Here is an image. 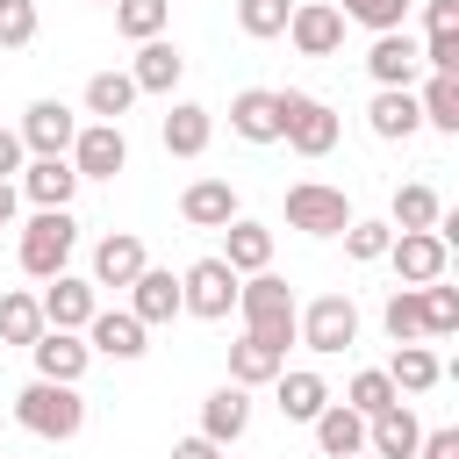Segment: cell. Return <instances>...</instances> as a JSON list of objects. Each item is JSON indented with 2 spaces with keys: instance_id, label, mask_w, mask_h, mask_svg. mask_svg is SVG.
<instances>
[{
  "instance_id": "1",
  "label": "cell",
  "mask_w": 459,
  "mask_h": 459,
  "mask_svg": "<svg viewBox=\"0 0 459 459\" xmlns=\"http://www.w3.org/2000/svg\"><path fill=\"white\" fill-rule=\"evenodd\" d=\"M14 423H22L29 437H43V445H72V437L86 430V394H79L72 380H29V387L14 394Z\"/></svg>"
},
{
  "instance_id": "2",
  "label": "cell",
  "mask_w": 459,
  "mask_h": 459,
  "mask_svg": "<svg viewBox=\"0 0 459 459\" xmlns=\"http://www.w3.org/2000/svg\"><path fill=\"white\" fill-rule=\"evenodd\" d=\"M294 287L265 265V273H244L237 280V316H244V330L251 337H265V344H294Z\"/></svg>"
},
{
  "instance_id": "3",
  "label": "cell",
  "mask_w": 459,
  "mask_h": 459,
  "mask_svg": "<svg viewBox=\"0 0 459 459\" xmlns=\"http://www.w3.org/2000/svg\"><path fill=\"white\" fill-rule=\"evenodd\" d=\"M337 136H344V122L330 115V100H316L301 86H280V143L294 158H330Z\"/></svg>"
},
{
  "instance_id": "4",
  "label": "cell",
  "mask_w": 459,
  "mask_h": 459,
  "mask_svg": "<svg viewBox=\"0 0 459 459\" xmlns=\"http://www.w3.org/2000/svg\"><path fill=\"white\" fill-rule=\"evenodd\" d=\"M72 244H79L72 208H36V215L22 222V237H14V265H22L29 280H50V273H65Z\"/></svg>"
},
{
  "instance_id": "5",
  "label": "cell",
  "mask_w": 459,
  "mask_h": 459,
  "mask_svg": "<svg viewBox=\"0 0 459 459\" xmlns=\"http://www.w3.org/2000/svg\"><path fill=\"white\" fill-rule=\"evenodd\" d=\"M294 344H308L316 359H337L359 344V301L351 294H316L308 308H294Z\"/></svg>"
},
{
  "instance_id": "6",
  "label": "cell",
  "mask_w": 459,
  "mask_h": 459,
  "mask_svg": "<svg viewBox=\"0 0 459 459\" xmlns=\"http://www.w3.org/2000/svg\"><path fill=\"white\" fill-rule=\"evenodd\" d=\"M179 316H201V323H230L237 316V273L222 258H194L179 273Z\"/></svg>"
},
{
  "instance_id": "7",
  "label": "cell",
  "mask_w": 459,
  "mask_h": 459,
  "mask_svg": "<svg viewBox=\"0 0 459 459\" xmlns=\"http://www.w3.org/2000/svg\"><path fill=\"white\" fill-rule=\"evenodd\" d=\"M344 222H351L344 186H323V179H294V186H287V230H301V237H337Z\"/></svg>"
},
{
  "instance_id": "8",
  "label": "cell",
  "mask_w": 459,
  "mask_h": 459,
  "mask_svg": "<svg viewBox=\"0 0 459 459\" xmlns=\"http://www.w3.org/2000/svg\"><path fill=\"white\" fill-rule=\"evenodd\" d=\"M14 136H22V151H29V158H65V151H72V136H79V115H72L65 100H50V93H43V100H29V108H22Z\"/></svg>"
},
{
  "instance_id": "9",
  "label": "cell",
  "mask_w": 459,
  "mask_h": 459,
  "mask_svg": "<svg viewBox=\"0 0 459 459\" xmlns=\"http://www.w3.org/2000/svg\"><path fill=\"white\" fill-rule=\"evenodd\" d=\"M65 158L79 179H115V172H129V136H122V122H79Z\"/></svg>"
},
{
  "instance_id": "10",
  "label": "cell",
  "mask_w": 459,
  "mask_h": 459,
  "mask_svg": "<svg viewBox=\"0 0 459 459\" xmlns=\"http://www.w3.org/2000/svg\"><path fill=\"white\" fill-rule=\"evenodd\" d=\"M387 265L402 273V287H423V280H445V265H452V244H445L437 230H394V244H387Z\"/></svg>"
},
{
  "instance_id": "11",
  "label": "cell",
  "mask_w": 459,
  "mask_h": 459,
  "mask_svg": "<svg viewBox=\"0 0 459 459\" xmlns=\"http://www.w3.org/2000/svg\"><path fill=\"white\" fill-rule=\"evenodd\" d=\"M36 308H43V323H50V330H86V323H93V308H100V287H93V280H79V273H50V280H43V294H36Z\"/></svg>"
},
{
  "instance_id": "12",
  "label": "cell",
  "mask_w": 459,
  "mask_h": 459,
  "mask_svg": "<svg viewBox=\"0 0 459 459\" xmlns=\"http://www.w3.org/2000/svg\"><path fill=\"white\" fill-rule=\"evenodd\" d=\"M287 43H294L301 57H337V50H344V14H337V0H301V7L287 14Z\"/></svg>"
},
{
  "instance_id": "13",
  "label": "cell",
  "mask_w": 459,
  "mask_h": 459,
  "mask_svg": "<svg viewBox=\"0 0 459 459\" xmlns=\"http://www.w3.org/2000/svg\"><path fill=\"white\" fill-rule=\"evenodd\" d=\"M366 79L373 86H416L423 79V43L409 29H380L373 50H366Z\"/></svg>"
},
{
  "instance_id": "14",
  "label": "cell",
  "mask_w": 459,
  "mask_h": 459,
  "mask_svg": "<svg viewBox=\"0 0 459 459\" xmlns=\"http://www.w3.org/2000/svg\"><path fill=\"white\" fill-rule=\"evenodd\" d=\"M29 359H36V380H86V366H93V344L79 337V330H36V344H29Z\"/></svg>"
},
{
  "instance_id": "15",
  "label": "cell",
  "mask_w": 459,
  "mask_h": 459,
  "mask_svg": "<svg viewBox=\"0 0 459 459\" xmlns=\"http://www.w3.org/2000/svg\"><path fill=\"white\" fill-rule=\"evenodd\" d=\"M79 337L93 344V359H122V366L151 351V330H143V323H136L129 308H93V323H86Z\"/></svg>"
},
{
  "instance_id": "16",
  "label": "cell",
  "mask_w": 459,
  "mask_h": 459,
  "mask_svg": "<svg viewBox=\"0 0 459 459\" xmlns=\"http://www.w3.org/2000/svg\"><path fill=\"white\" fill-rule=\"evenodd\" d=\"M366 129L380 143H409L423 129V108H416V86H373V108H366Z\"/></svg>"
},
{
  "instance_id": "17",
  "label": "cell",
  "mask_w": 459,
  "mask_h": 459,
  "mask_svg": "<svg viewBox=\"0 0 459 459\" xmlns=\"http://www.w3.org/2000/svg\"><path fill=\"white\" fill-rule=\"evenodd\" d=\"M14 186H22L29 208H72L79 172H72V158H29V165L14 172Z\"/></svg>"
},
{
  "instance_id": "18",
  "label": "cell",
  "mask_w": 459,
  "mask_h": 459,
  "mask_svg": "<svg viewBox=\"0 0 459 459\" xmlns=\"http://www.w3.org/2000/svg\"><path fill=\"white\" fill-rule=\"evenodd\" d=\"M237 215H244V201H237L230 179H194V186L179 194V222H186V230H222V222H237Z\"/></svg>"
},
{
  "instance_id": "19",
  "label": "cell",
  "mask_w": 459,
  "mask_h": 459,
  "mask_svg": "<svg viewBox=\"0 0 459 459\" xmlns=\"http://www.w3.org/2000/svg\"><path fill=\"white\" fill-rule=\"evenodd\" d=\"M129 316H136L143 330L172 323V316H179V273H165V265H143V273L129 280Z\"/></svg>"
},
{
  "instance_id": "20",
  "label": "cell",
  "mask_w": 459,
  "mask_h": 459,
  "mask_svg": "<svg viewBox=\"0 0 459 459\" xmlns=\"http://www.w3.org/2000/svg\"><path fill=\"white\" fill-rule=\"evenodd\" d=\"M416 445H423V423H416L409 402L366 416V452H373V459H416Z\"/></svg>"
},
{
  "instance_id": "21",
  "label": "cell",
  "mask_w": 459,
  "mask_h": 459,
  "mask_svg": "<svg viewBox=\"0 0 459 459\" xmlns=\"http://www.w3.org/2000/svg\"><path fill=\"white\" fill-rule=\"evenodd\" d=\"M129 79H136V93H165V100H172V86L186 79V57H179V43H165V36L136 43V57H129Z\"/></svg>"
},
{
  "instance_id": "22",
  "label": "cell",
  "mask_w": 459,
  "mask_h": 459,
  "mask_svg": "<svg viewBox=\"0 0 459 459\" xmlns=\"http://www.w3.org/2000/svg\"><path fill=\"white\" fill-rule=\"evenodd\" d=\"M230 136L244 143H280V93L273 86H244L230 100Z\"/></svg>"
},
{
  "instance_id": "23",
  "label": "cell",
  "mask_w": 459,
  "mask_h": 459,
  "mask_svg": "<svg viewBox=\"0 0 459 459\" xmlns=\"http://www.w3.org/2000/svg\"><path fill=\"white\" fill-rule=\"evenodd\" d=\"M158 136H165V151H172V158H201V151L215 143V115H208L201 100H172V108H165V122H158Z\"/></svg>"
},
{
  "instance_id": "24",
  "label": "cell",
  "mask_w": 459,
  "mask_h": 459,
  "mask_svg": "<svg viewBox=\"0 0 459 459\" xmlns=\"http://www.w3.org/2000/svg\"><path fill=\"white\" fill-rule=\"evenodd\" d=\"M215 258H222L237 280H244V273H265V265H273V230L251 222V215H237V222H222V251H215Z\"/></svg>"
},
{
  "instance_id": "25",
  "label": "cell",
  "mask_w": 459,
  "mask_h": 459,
  "mask_svg": "<svg viewBox=\"0 0 459 459\" xmlns=\"http://www.w3.org/2000/svg\"><path fill=\"white\" fill-rule=\"evenodd\" d=\"M143 265H151V258H143V237H136V230H108V237L93 244V287H129Z\"/></svg>"
},
{
  "instance_id": "26",
  "label": "cell",
  "mask_w": 459,
  "mask_h": 459,
  "mask_svg": "<svg viewBox=\"0 0 459 459\" xmlns=\"http://www.w3.org/2000/svg\"><path fill=\"white\" fill-rule=\"evenodd\" d=\"M244 430H251V387L222 380V387L201 402V437H215V445H237Z\"/></svg>"
},
{
  "instance_id": "27",
  "label": "cell",
  "mask_w": 459,
  "mask_h": 459,
  "mask_svg": "<svg viewBox=\"0 0 459 459\" xmlns=\"http://www.w3.org/2000/svg\"><path fill=\"white\" fill-rule=\"evenodd\" d=\"M280 373H287V344H265V337H251V330L230 344V380H237V387H273Z\"/></svg>"
},
{
  "instance_id": "28",
  "label": "cell",
  "mask_w": 459,
  "mask_h": 459,
  "mask_svg": "<svg viewBox=\"0 0 459 459\" xmlns=\"http://www.w3.org/2000/svg\"><path fill=\"white\" fill-rule=\"evenodd\" d=\"M316 430V445H323V459H351V452H366V416L351 409V402H323V416L308 423Z\"/></svg>"
},
{
  "instance_id": "29",
  "label": "cell",
  "mask_w": 459,
  "mask_h": 459,
  "mask_svg": "<svg viewBox=\"0 0 459 459\" xmlns=\"http://www.w3.org/2000/svg\"><path fill=\"white\" fill-rule=\"evenodd\" d=\"M380 373L394 380V394H430V387L445 380V359H437L430 344H394V359H387Z\"/></svg>"
},
{
  "instance_id": "30",
  "label": "cell",
  "mask_w": 459,
  "mask_h": 459,
  "mask_svg": "<svg viewBox=\"0 0 459 459\" xmlns=\"http://www.w3.org/2000/svg\"><path fill=\"white\" fill-rule=\"evenodd\" d=\"M273 394H280V416H287V423H316V416H323V402H330V380H323V373H308V366H294V373H280V380H273Z\"/></svg>"
},
{
  "instance_id": "31",
  "label": "cell",
  "mask_w": 459,
  "mask_h": 459,
  "mask_svg": "<svg viewBox=\"0 0 459 459\" xmlns=\"http://www.w3.org/2000/svg\"><path fill=\"white\" fill-rule=\"evenodd\" d=\"M416 108H423V129L459 136V72H423L416 79Z\"/></svg>"
},
{
  "instance_id": "32",
  "label": "cell",
  "mask_w": 459,
  "mask_h": 459,
  "mask_svg": "<svg viewBox=\"0 0 459 459\" xmlns=\"http://www.w3.org/2000/svg\"><path fill=\"white\" fill-rule=\"evenodd\" d=\"M136 108V79L129 72H93L86 79V122H122Z\"/></svg>"
},
{
  "instance_id": "33",
  "label": "cell",
  "mask_w": 459,
  "mask_h": 459,
  "mask_svg": "<svg viewBox=\"0 0 459 459\" xmlns=\"http://www.w3.org/2000/svg\"><path fill=\"white\" fill-rule=\"evenodd\" d=\"M437 215H445V201H437V186H423V179L394 186V201H387V222H394V230H430Z\"/></svg>"
},
{
  "instance_id": "34",
  "label": "cell",
  "mask_w": 459,
  "mask_h": 459,
  "mask_svg": "<svg viewBox=\"0 0 459 459\" xmlns=\"http://www.w3.org/2000/svg\"><path fill=\"white\" fill-rule=\"evenodd\" d=\"M36 330H43V308H36V294L29 287H7L0 294V344H36Z\"/></svg>"
},
{
  "instance_id": "35",
  "label": "cell",
  "mask_w": 459,
  "mask_h": 459,
  "mask_svg": "<svg viewBox=\"0 0 459 459\" xmlns=\"http://www.w3.org/2000/svg\"><path fill=\"white\" fill-rule=\"evenodd\" d=\"M337 237H344V258H351V265H380V258H387V244H394V222L351 215V222H344Z\"/></svg>"
},
{
  "instance_id": "36",
  "label": "cell",
  "mask_w": 459,
  "mask_h": 459,
  "mask_svg": "<svg viewBox=\"0 0 459 459\" xmlns=\"http://www.w3.org/2000/svg\"><path fill=\"white\" fill-rule=\"evenodd\" d=\"M380 323H387L394 344H430V337H423V294H416V287H394V294L380 301Z\"/></svg>"
},
{
  "instance_id": "37",
  "label": "cell",
  "mask_w": 459,
  "mask_h": 459,
  "mask_svg": "<svg viewBox=\"0 0 459 459\" xmlns=\"http://www.w3.org/2000/svg\"><path fill=\"white\" fill-rule=\"evenodd\" d=\"M165 22H172V0H115V29H122L129 43L165 36Z\"/></svg>"
},
{
  "instance_id": "38",
  "label": "cell",
  "mask_w": 459,
  "mask_h": 459,
  "mask_svg": "<svg viewBox=\"0 0 459 459\" xmlns=\"http://www.w3.org/2000/svg\"><path fill=\"white\" fill-rule=\"evenodd\" d=\"M287 14H294V0H237V29H244L251 43L287 36Z\"/></svg>"
},
{
  "instance_id": "39",
  "label": "cell",
  "mask_w": 459,
  "mask_h": 459,
  "mask_svg": "<svg viewBox=\"0 0 459 459\" xmlns=\"http://www.w3.org/2000/svg\"><path fill=\"white\" fill-rule=\"evenodd\" d=\"M416 294H423V337H452V330H459V287L423 280Z\"/></svg>"
},
{
  "instance_id": "40",
  "label": "cell",
  "mask_w": 459,
  "mask_h": 459,
  "mask_svg": "<svg viewBox=\"0 0 459 459\" xmlns=\"http://www.w3.org/2000/svg\"><path fill=\"white\" fill-rule=\"evenodd\" d=\"M344 402H351L359 416H380V409H394L402 394H394V380H387L380 366H366V373H351V387H344Z\"/></svg>"
},
{
  "instance_id": "41",
  "label": "cell",
  "mask_w": 459,
  "mask_h": 459,
  "mask_svg": "<svg viewBox=\"0 0 459 459\" xmlns=\"http://www.w3.org/2000/svg\"><path fill=\"white\" fill-rule=\"evenodd\" d=\"M36 29H43L36 0H0V50H29V43H36Z\"/></svg>"
},
{
  "instance_id": "42",
  "label": "cell",
  "mask_w": 459,
  "mask_h": 459,
  "mask_svg": "<svg viewBox=\"0 0 459 459\" xmlns=\"http://www.w3.org/2000/svg\"><path fill=\"white\" fill-rule=\"evenodd\" d=\"M337 14L380 36V29H402V22H409V0H337Z\"/></svg>"
},
{
  "instance_id": "43",
  "label": "cell",
  "mask_w": 459,
  "mask_h": 459,
  "mask_svg": "<svg viewBox=\"0 0 459 459\" xmlns=\"http://www.w3.org/2000/svg\"><path fill=\"white\" fill-rule=\"evenodd\" d=\"M423 72H459V29H423Z\"/></svg>"
},
{
  "instance_id": "44",
  "label": "cell",
  "mask_w": 459,
  "mask_h": 459,
  "mask_svg": "<svg viewBox=\"0 0 459 459\" xmlns=\"http://www.w3.org/2000/svg\"><path fill=\"white\" fill-rule=\"evenodd\" d=\"M416 459H459V430H423Z\"/></svg>"
},
{
  "instance_id": "45",
  "label": "cell",
  "mask_w": 459,
  "mask_h": 459,
  "mask_svg": "<svg viewBox=\"0 0 459 459\" xmlns=\"http://www.w3.org/2000/svg\"><path fill=\"white\" fill-rule=\"evenodd\" d=\"M22 165H29V151H22V136H14V129H0V179H14Z\"/></svg>"
},
{
  "instance_id": "46",
  "label": "cell",
  "mask_w": 459,
  "mask_h": 459,
  "mask_svg": "<svg viewBox=\"0 0 459 459\" xmlns=\"http://www.w3.org/2000/svg\"><path fill=\"white\" fill-rule=\"evenodd\" d=\"M423 29H459V0H423Z\"/></svg>"
},
{
  "instance_id": "47",
  "label": "cell",
  "mask_w": 459,
  "mask_h": 459,
  "mask_svg": "<svg viewBox=\"0 0 459 459\" xmlns=\"http://www.w3.org/2000/svg\"><path fill=\"white\" fill-rule=\"evenodd\" d=\"M172 459H222V445L194 430V437H179V445H172Z\"/></svg>"
},
{
  "instance_id": "48",
  "label": "cell",
  "mask_w": 459,
  "mask_h": 459,
  "mask_svg": "<svg viewBox=\"0 0 459 459\" xmlns=\"http://www.w3.org/2000/svg\"><path fill=\"white\" fill-rule=\"evenodd\" d=\"M14 208H22V186H14V179H0V222H7V230H14Z\"/></svg>"
},
{
  "instance_id": "49",
  "label": "cell",
  "mask_w": 459,
  "mask_h": 459,
  "mask_svg": "<svg viewBox=\"0 0 459 459\" xmlns=\"http://www.w3.org/2000/svg\"><path fill=\"white\" fill-rule=\"evenodd\" d=\"M0 244H7V222H0Z\"/></svg>"
},
{
  "instance_id": "50",
  "label": "cell",
  "mask_w": 459,
  "mask_h": 459,
  "mask_svg": "<svg viewBox=\"0 0 459 459\" xmlns=\"http://www.w3.org/2000/svg\"><path fill=\"white\" fill-rule=\"evenodd\" d=\"M93 7H115V0H93Z\"/></svg>"
},
{
  "instance_id": "51",
  "label": "cell",
  "mask_w": 459,
  "mask_h": 459,
  "mask_svg": "<svg viewBox=\"0 0 459 459\" xmlns=\"http://www.w3.org/2000/svg\"><path fill=\"white\" fill-rule=\"evenodd\" d=\"M351 459H373V452H351Z\"/></svg>"
}]
</instances>
